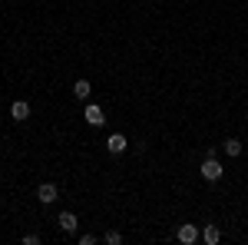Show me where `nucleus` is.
Instances as JSON below:
<instances>
[{
    "instance_id": "nucleus-1",
    "label": "nucleus",
    "mask_w": 248,
    "mask_h": 245,
    "mask_svg": "<svg viewBox=\"0 0 248 245\" xmlns=\"http://www.w3.org/2000/svg\"><path fill=\"white\" fill-rule=\"evenodd\" d=\"M202 179H209V182H218V179H222V163H218V156H205V163H202Z\"/></svg>"
},
{
    "instance_id": "nucleus-2",
    "label": "nucleus",
    "mask_w": 248,
    "mask_h": 245,
    "mask_svg": "<svg viewBox=\"0 0 248 245\" xmlns=\"http://www.w3.org/2000/svg\"><path fill=\"white\" fill-rule=\"evenodd\" d=\"M175 239H179L182 245H195L199 239H202V232L195 229V222H182V226H179V232H175Z\"/></svg>"
},
{
    "instance_id": "nucleus-3",
    "label": "nucleus",
    "mask_w": 248,
    "mask_h": 245,
    "mask_svg": "<svg viewBox=\"0 0 248 245\" xmlns=\"http://www.w3.org/2000/svg\"><path fill=\"white\" fill-rule=\"evenodd\" d=\"M83 116H86V123H90V126H103V123H106L103 106H96V103H90V99H86V110H83Z\"/></svg>"
},
{
    "instance_id": "nucleus-4",
    "label": "nucleus",
    "mask_w": 248,
    "mask_h": 245,
    "mask_svg": "<svg viewBox=\"0 0 248 245\" xmlns=\"http://www.w3.org/2000/svg\"><path fill=\"white\" fill-rule=\"evenodd\" d=\"M60 189L53 186V182H43V186H37V199L43 202V206H50V202H57Z\"/></svg>"
},
{
    "instance_id": "nucleus-5",
    "label": "nucleus",
    "mask_w": 248,
    "mask_h": 245,
    "mask_svg": "<svg viewBox=\"0 0 248 245\" xmlns=\"http://www.w3.org/2000/svg\"><path fill=\"white\" fill-rule=\"evenodd\" d=\"M126 146H129V139H126L123 132H113V136L106 139V149L113 152V156H119V152H126Z\"/></svg>"
},
{
    "instance_id": "nucleus-6",
    "label": "nucleus",
    "mask_w": 248,
    "mask_h": 245,
    "mask_svg": "<svg viewBox=\"0 0 248 245\" xmlns=\"http://www.w3.org/2000/svg\"><path fill=\"white\" fill-rule=\"evenodd\" d=\"M60 229H63V232H66V235H73V232H77V226H79V219L77 215H73V212H60Z\"/></svg>"
},
{
    "instance_id": "nucleus-7",
    "label": "nucleus",
    "mask_w": 248,
    "mask_h": 245,
    "mask_svg": "<svg viewBox=\"0 0 248 245\" xmlns=\"http://www.w3.org/2000/svg\"><path fill=\"white\" fill-rule=\"evenodd\" d=\"M10 116H14L17 123H23V119H30V103H27V99H17V103L10 106Z\"/></svg>"
},
{
    "instance_id": "nucleus-8",
    "label": "nucleus",
    "mask_w": 248,
    "mask_h": 245,
    "mask_svg": "<svg viewBox=\"0 0 248 245\" xmlns=\"http://www.w3.org/2000/svg\"><path fill=\"white\" fill-rule=\"evenodd\" d=\"M202 242H205V245H218V242H222V229L215 226V222L205 226V229H202Z\"/></svg>"
},
{
    "instance_id": "nucleus-9",
    "label": "nucleus",
    "mask_w": 248,
    "mask_h": 245,
    "mask_svg": "<svg viewBox=\"0 0 248 245\" xmlns=\"http://www.w3.org/2000/svg\"><path fill=\"white\" fill-rule=\"evenodd\" d=\"M90 93H93L90 80H77V83H73V96H77V99H90Z\"/></svg>"
},
{
    "instance_id": "nucleus-10",
    "label": "nucleus",
    "mask_w": 248,
    "mask_h": 245,
    "mask_svg": "<svg viewBox=\"0 0 248 245\" xmlns=\"http://www.w3.org/2000/svg\"><path fill=\"white\" fill-rule=\"evenodd\" d=\"M222 149H225V156L238 159V156H242V139H225V143H222Z\"/></svg>"
},
{
    "instance_id": "nucleus-11",
    "label": "nucleus",
    "mask_w": 248,
    "mask_h": 245,
    "mask_svg": "<svg viewBox=\"0 0 248 245\" xmlns=\"http://www.w3.org/2000/svg\"><path fill=\"white\" fill-rule=\"evenodd\" d=\"M103 242H106V245H119V242H123V235H119L116 229H109V232L103 235Z\"/></svg>"
},
{
    "instance_id": "nucleus-12",
    "label": "nucleus",
    "mask_w": 248,
    "mask_h": 245,
    "mask_svg": "<svg viewBox=\"0 0 248 245\" xmlns=\"http://www.w3.org/2000/svg\"><path fill=\"white\" fill-rule=\"evenodd\" d=\"M79 245H96V235H90V232H86V235H79Z\"/></svg>"
}]
</instances>
